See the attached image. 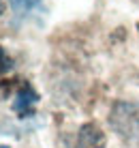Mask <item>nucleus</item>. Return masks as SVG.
Returning a JSON list of instances; mask_svg holds the SVG:
<instances>
[{"mask_svg":"<svg viewBox=\"0 0 139 148\" xmlns=\"http://www.w3.org/2000/svg\"><path fill=\"white\" fill-rule=\"evenodd\" d=\"M2 13H4V2L0 0V15H2Z\"/></svg>","mask_w":139,"mask_h":148,"instance_id":"6","label":"nucleus"},{"mask_svg":"<svg viewBox=\"0 0 139 148\" xmlns=\"http://www.w3.org/2000/svg\"><path fill=\"white\" fill-rule=\"evenodd\" d=\"M77 148H105V133L96 122H86L79 127Z\"/></svg>","mask_w":139,"mask_h":148,"instance_id":"3","label":"nucleus"},{"mask_svg":"<svg viewBox=\"0 0 139 148\" xmlns=\"http://www.w3.org/2000/svg\"><path fill=\"white\" fill-rule=\"evenodd\" d=\"M0 148H11V146H4V144H0Z\"/></svg>","mask_w":139,"mask_h":148,"instance_id":"7","label":"nucleus"},{"mask_svg":"<svg viewBox=\"0 0 139 148\" xmlns=\"http://www.w3.org/2000/svg\"><path fill=\"white\" fill-rule=\"evenodd\" d=\"M39 103V95L28 82H22V84L15 88V95H13V103L11 108L13 112L19 116V118H28V116L34 114V108Z\"/></svg>","mask_w":139,"mask_h":148,"instance_id":"2","label":"nucleus"},{"mask_svg":"<svg viewBox=\"0 0 139 148\" xmlns=\"http://www.w3.org/2000/svg\"><path fill=\"white\" fill-rule=\"evenodd\" d=\"M109 125L131 146H139V103L135 101H116L109 112Z\"/></svg>","mask_w":139,"mask_h":148,"instance_id":"1","label":"nucleus"},{"mask_svg":"<svg viewBox=\"0 0 139 148\" xmlns=\"http://www.w3.org/2000/svg\"><path fill=\"white\" fill-rule=\"evenodd\" d=\"M9 2H11V7H13L15 13L24 15V13H28V11H34V9H39L43 0H9Z\"/></svg>","mask_w":139,"mask_h":148,"instance_id":"4","label":"nucleus"},{"mask_svg":"<svg viewBox=\"0 0 139 148\" xmlns=\"http://www.w3.org/2000/svg\"><path fill=\"white\" fill-rule=\"evenodd\" d=\"M11 69H13V60H11V56L4 52V47L0 45V75L9 73Z\"/></svg>","mask_w":139,"mask_h":148,"instance_id":"5","label":"nucleus"}]
</instances>
